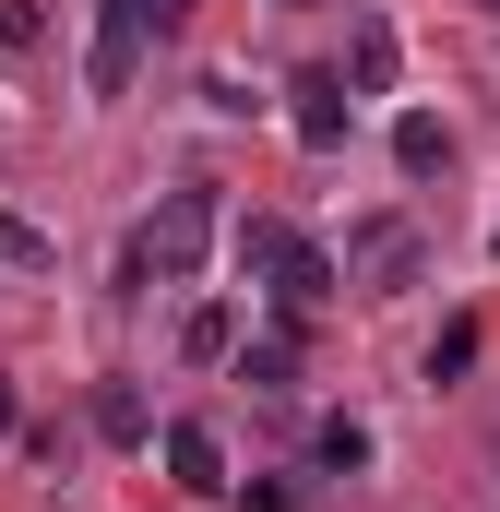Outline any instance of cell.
<instances>
[{"mask_svg": "<svg viewBox=\"0 0 500 512\" xmlns=\"http://www.w3.org/2000/svg\"><path fill=\"white\" fill-rule=\"evenodd\" d=\"M155 453H167V477H179L191 501H215V489H227V441H215L203 417H167V429H155Z\"/></svg>", "mask_w": 500, "mask_h": 512, "instance_id": "cell-3", "label": "cell"}, {"mask_svg": "<svg viewBox=\"0 0 500 512\" xmlns=\"http://www.w3.org/2000/svg\"><path fill=\"white\" fill-rule=\"evenodd\" d=\"M203 251H215V191H167L155 215H143V239H131V286H191L203 274Z\"/></svg>", "mask_w": 500, "mask_h": 512, "instance_id": "cell-1", "label": "cell"}, {"mask_svg": "<svg viewBox=\"0 0 500 512\" xmlns=\"http://www.w3.org/2000/svg\"><path fill=\"white\" fill-rule=\"evenodd\" d=\"M227 358H239V382H250V393H298V346H286V334H262V346H227Z\"/></svg>", "mask_w": 500, "mask_h": 512, "instance_id": "cell-9", "label": "cell"}, {"mask_svg": "<svg viewBox=\"0 0 500 512\" xmlns=\"http://www.w3.org/2000/svg\"><path fill=\"white\" fill-rule=\"evenodd\" d=\"M334 286H346V274H334V251H310V239H286V251H274V310H286V322H310Z\"/></svg>", "mask_w": 500, "mask_h": 512, "instance_id": "cell-6", "label": "cell"}, {"mask_svg": "<svg viewBox=\"0 0 500 512\" xmlns=\"http://www.w3.org/2000/svg\"><path fill=\"white\" fill-rule=\"evenodd\" d=\"M286 239H298L286 215H239V239H227V251H239V274H274V251H286Z\"/></svg>", "mask_w": 500, "mask_h": 512, "instance_id": "cell-11", "label": "cell"}, {"mask_svg": "<svg viewBox=\"0 0 500 512\" xmlns=\"http://www.w3.org/2000/svg\"><path fill=\"white\" fill-rule=\"evenodd\" d=\"M96 96H120L131 72H143V0H96Z\"/></svg>", "mask_w": 500, "mask_h": 512, "instance_id": "cell-4", "label": "cell"}, {"mask_svg": "<svg viewBox=\"0 0 500 512\" xmlns=\"http://www.w3.org/2000/svg\"><path fill=\"white\" fill-rule=\"evenodd\" d=\"M227 346H239V310H191L179 322V358H227Z\"/></svg>", "mask_w": 500, "mask_h": 512, "instance_id": "cell-13", "label": "cell"}, {"mask_svg": "<svg viewBox=\"0 0 500 512\" xmlns=\"http://www.w3.org/2000/svg\"><path fill=\"white\" fill-rule=\"evenodd\" d=\"M286 120H298V143H310V155H334V143H346V120H358L346 72H298V108H286Z\"/></svg>", "mask_w": 500, "mask_h": 512, "instance_id": "cell-5", "label": "cell"}, {"mask_svg": "<svg viewBox=\"0 0 500 512\" xmlns=\"http://www.w3.org/2000/svg\"><path fill=\"white\" fill-rule=\"evenodd\" d=\"M465 358H477V322H441V346H429V382H453Z\"/></svg>", "mask_w": 500, "mask_h": 512, "instance_id": "cell-15", "label": "cell"}, {"mask_svg": "<svg viewBox=\"0 0 500 512\" xmlns=\"http://www.w3.org/2000/svg\"><path fill=\"white\" fill-rule=\"evenodd\" d=\"M441 155H453V131L429 120V108H417V120H393V167H405V179H429Z\"/></svg>", "mask_w": 500, "mask_h": 512, "instance_id": "cell-10", "label": "cell"}, {"mask_svg": "<svg viewBox=\"0 0 500 512\" xmlns=\"http://www.w3.org/2000/svg\"><path fill=\"white\" fill-rule=\"evenodd\" d=\"M489 12H500V0H489Z\"/></svg>", "mask_w": 500, "mask_h": 512, "instance_id": "cell-20", "label": "cell"}, {"mask_svg": "<svg viewBox=\"0 0 500 512\" xmlns=\"http://www.w3.org/2000/svg\"><path fill=\"white\" fill-rule=\"evenodd\" d=\"M393 60H405V48H393V24H381V12H358V36H346V84H358V96H381V84H393Z\"/></svg>", "mask_w": 500, "mask_h": 512, "instance_id": "cell-7", "label": "cell"}, {"mask_svg": "<svg viewBox=\"0 0 500 512\" xmlns=\"http://www.w3.org/2000/svg\"><path fill=\"white\" fill-rule=\"evenodd\" d=\"M12 417H24V405H12V382H0V441H12Z\"/></svg>", "mask_w": 500, "mask_h": 512, "instance_id": "cell-18", "label": "cell"}, {"mask_svg": "<svg viewBox=\"0 0 500 512\" xmlns=\"http://www.w3.org/2000/svg\"><path fill=\"white\" fill-rule=\"evenodd\" d=\"M346 286H370V298H393L405 274H417V227L405 215H370V227H346V262H334Z\"/></svg>", "mask_w": 500, "mask_h": 512, "instance_id": "cell-2", "label": "cell"}, {"mask_svg": "<svg viewBox=\"0 0 500 512\" xmlns=\"http://www.w3.org/2000/svg\"><path fill=\"white\" fill-rule=\"evenodd\" d=\"M274 12H310V0H274Z\"/></svg>", "mask_w": 500, "mask_h": 512, "instance_id": "cell-19", "label": "cell"}, {"mask_svg": "<svg viewBox=\"0 0 500 512\" xmlns=\"http://www.w3.org/2000/svg\"><path fill=\"white\" fill-rule=\"evenodd\" d=\"M48 36V0H0V48H36Z\"/></svg>", "mask_w": 500, "mask_h": 512, "instance_id": "cell-16", "label": "cell"}, {"mask_svg": "<svg viewBox=\"0 0 500 512\" xmlns=\"http://www.w3.org/2000/svg\"><path fill=\"white\" fill-rule=\"evenodd\" d=\"M96 429H108V441H155V417H143V393H131V382L96 393Z\"/></svg>", "mask_w": 500, "mask_h": 512, "instance_id": "cell-12", "label": "cell"}, {"mask_svg": "<svg viewBox=\"0 0 500 512\" xmlns=\"http://www.w3.org/2000/svg\"><path fill=\"white\" fill-rule=\"evenodd\" d=\"M0 262H12V274H60V239H48L36 215H12V203H0Z\"/></svg>", "mask_w": 500, "mask_h": 512, "instance_id": "cell-8", "label": "cell"}, {"mask_svg": "<svg viewBox=\"0 0 500 512\" xmlns=\"http://www.w3.org/2000/svg\"><path fill=\"white\" fill-rule=\"evenodd\" d=\"M143 12H155V24H179V12H191V0H143Z\"/></svg>", "mask_w": 500, "mask_h": 512, "instance_id": "cell-17", "label": "cell"}, {"mask_svg": "<svg viewBox=\"0 0 500 512\" xmlns=\"http://www.w3.org/2000/svg\"><path fill=\"white\" fill-rule=\"evenodd\" d=\"M322 465L358 477V465H370V429H358V417H322Z\"/></svg>", "mask_w": 500, "mask_h": 512, "instance_id": "cell-14", "label": "cell"}]
</instances>
